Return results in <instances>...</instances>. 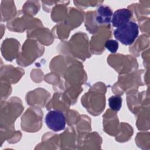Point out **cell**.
I'll return each instance as SVG.
<instances>
[{
  "mask_svg": "<svg viewBox=\"0 0 150 150\" xmlns=\"http://www.w3.org/2000/svg\"><path fill=\"white\" fill-rule=\"evenodd\" d=\"M138 25L134 22L129 21L126 24L115 29L114 35L116 39L124 45H130L135 40L138 35Z\"/></svg>",
  "mask_w": 150,
  "mask_h": 150,
  "instance_id": "obj_1",
  "label": "cell"
},
{
  "mask_svg": "<svg viewBox=\"0 0 150 150\" xmlns=\"http://www.w3.org/2000/svg\"><path fill=\"white\" fill-rule=\"evenodd\" d=\"M45 122L48 128L54 132L63 130L66 124L64 115L58 110L49 111L46 115Z\"/></svg>",
  "mask_w": 150,
  "mask_h": 150,
  "instance_id": "obj_2",
  "label": "cell"
},
{
  "mask_svg": "<svg viewBox=\"0 0 150 150\" xmlns=\"http://www.w3.org/2000/svg\"><path fill=\"white\" fill-rule=\"evenodd\" d=\"M131 16L132 12L130 10L126 8L120 9L112 14L111 22L114 27L118 28L129 22Z\"/></svg>",
  "mask_w": 150,
  "mask_h": 150,
  "instance_id": "obj_3",
  "label": "cell"
},
{
  "mask_svg": "<svg viewBox=\"0 0 150 150\" xmlns=\"http://www.w3.org/2000/svg\"><path fill=\"white\" fill-rule=\"evenodd\" d=\"M112 16V12L108 6L101 5L97 9L96 21L98 24H109Z\"/></svg>",
  "mask_w": 150,
  "mask_h": 150,
  "instance_id": "obj_4",
  "label": "cell"
},
{
  "mask_svg": "<svg viewBox=\"0 0 150 150\" xmlns=\"http://www.w3.org/2000/svg\"><path fill=\"white\" fill-rule=\"evenodd\" d=\"M122 98L119 96H112L108 99V104L110 108L115 111L120 110L122 106Z\"/></svg>",
  "mask_w": 150,
  "mask_h": 150,
  "instance_id": "obj_5",
  "label": "cell"
},
{
  "mask_svg": "<svg viewBox=\"0 0 150 150\" xmlns=\"http://www.w3.org/2000/svg\"><path fill=\"white\" fill-rule=\"evenodd\" d=\"M105 47L111 52L115 53L118 48V42L115 40H108L105 43Z\"/></svg>",
  "mask_w": 150,
  "mask_h": 150,
  "instance_id": "obj_6",
  "label": "cell"
}]
</instances>
